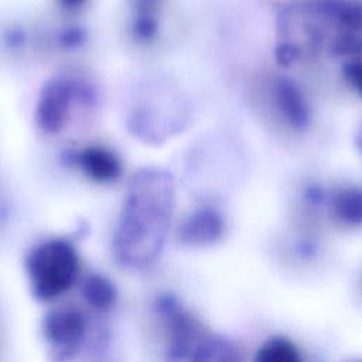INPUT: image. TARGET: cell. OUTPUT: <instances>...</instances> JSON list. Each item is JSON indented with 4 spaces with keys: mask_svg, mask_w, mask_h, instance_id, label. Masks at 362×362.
<instances>
[{
    "mask_svg": "<svg viewBox=\"0 0 362 362\" xmlns=\"http://www.w3.org/2000/svg\"><path fill=\"white\" fill-rule=\"evenodd\" d=\"M173 178L163 170L146 168L130 181L113 236L120 264L146 270L160 257L174 212Z\"/></svg>",
    "mask_w": 362,
    "mask_h": 362,
    "instance_id": "cell-1",
    "label": "cell"
},
{
    "mask_svg": "<svg viewBox=\"0 0 362 362\" xmlns=\"http://www.w3.org/2000/svg\"><path fill=\"white\" fill-rule=\"evenodd\" d=\"M25 272L34 297L52 300L66 293L76 281L79 257L69 242L49 239L28 253Z\"/></svg>",
    "mask_w": 362,
    "mask_h": 362,
    "instance_id": "cell-2",
    "label": "cell"
},
{
    "mask_svg": "<svg viewBox=\"0 0 362 362\" xmlns=\"http://www.w3.org/2000/svg\"><path fill=\"white\" fill-rule=\"evenodd\" d=\"M154 310L164 332L167 361L182 362L189 359L205 337L198 320L182 307L177 297L170 294L160 296Z\"/></svg>",
    "mask_w": 362,
    "mask_h": 362,
    "instance_id": "cell-3",
    "label": "cell"
},
{
    "mask_svg": "<svg viewBox=\"0 0 362 362\" xmlns=\"http://www.w3.org/2000/svg\"><path fill=\"white\" fill-rule=\"evenodd\" d=\"M86 331L85 317L74 308L49 311L41 324L42 338L48 346L51 361L65 362L79 349Z\"/></svg>",
    "mask_w": 362,
    "mask_h": 362,
    "instance_id": "cell-4",
    "label": "cell"
},
{
    "mask_svg": "<svg viewBox=\"0 0 362 362\" xmlns=\"http://www.w3.org/2000/svg\"><path fill=\"white\" fill-rule=\"evenodd\" d=\"M72 102L71 85L64 79L51 81L40 93L37 105L38 126L49 133L61 130L68 119Z\"/></svg>",
    "mask_w": 362,
    "mask_h": 362,
    "instance_id": "cell-5",
    "label": "cell"
},
{
    "mask_svg": "<svg viewBox=\"0 0 362 362\" xmlns=\"http://www.w3.org/2000/svg\"><path fill=\"white\" fill-rule=\"evenodd\" d=\"M225 232L222 216L209 208L192 212L178 229V239L185 246L201 247L218 242Z\"/></svg>",
    "mask_w": 362,
    "mask_h": 362,
    "instance_id": "cell-6",
    "label": "cell"
},
{
    "mask_svg": "<svg viewBox=\"0 0 362 362\" xmlns=\"http://www.w3.org/2000/svg\"><path fill=\"white\" fill-rule=\"evenodd\" d=\"M78 165L98 182H109L120 174L119 158L106 148L88 147L78 154Z\"/></svg>",
    "mask_w": 362,
    "mask_h": 362,
    "instance_id": "cell-7",
    "label": "cell"
},
{
    "mask_svg": "<svg viewBox=\"0 0 362 362\" xmlns=\"http://www.w3.org/2000/svg\"><path fill=\"white\" fill-rule=\"evenodd\" d=\"M277 105L284 117L298 129H303L308 122V106L301 90L288 79H279L276 83Z\"/></svg>",
    "mask_w": 362,
    "mask_h": 362,
    "instance_id": "cell-8",
    "label": "cell"
},
{
    "mask_svg": "<svg viewBox=\"0 0 362 362\" xmlns=\"http://www.w3.org/2000/svg\"><path fill=\"white\" fill-rule=\"evenodd\" d=\"M191 362H242L238 348L228 339L211 335L204 337L192 352Z\"/></svg>",
    "mask_w": 362,
    "mask_h": 362,
    "instance_id": "cell-9",
    "label": "cell"
},
{
    "mask_svg": "<svg viewBox=\"0 0 362 362\" xmlns=\"http://www.w3.org/2000/svg\"><path fill=\"white\" fill-rule=\"evenodd\" d=\"M83 300L98 311H107L116 303V288L102 274H89L81 287Z\"/></svg>",
    "mask_w": 362,
    "mask_h": 362,
    "instance_id": "cell-10",
    "label": "cell"
},
{
    "mask_svg": "<svg viewBox=\"0 0 362 362\" xmlns=\"http://www.w3.org/2000/svg\"><path fill=\"white\" fill-rule=\"evenodd\" d=\"M337 218L349 225L362 223V188H346L339 191L332 202Z\"/></svg>",
    "mask_w": 362,
    "mask_h": 362,
    "instance_id": "cell-11",
    "label": "cell"
},
{
    "mask_svg": "<svg viewBox=\"0 0 362 362\" xmlns=\"http://www.w3.org/2000/svg\"><path fill=\"white\" fill-rule=\"evenodd\" d=\"M253 362H301V356L287 338L273 337L257 349Z\"/></svg>",
    "mask_w": 362,
    "mask_h": 362,
    "instance_id": "cell-12",
    "label": "cell"
},
{
    "mask_svg": "<svg viewBox=\"0 0 362 362\" xmlns=\"http://www.w3.org/2000/svg\"><path fill=\"white\" fill-rule=\"evenodd\" d=\"M342 74L349 85L358 92V95L362 98V59L351 61L344 65Z\"/></svg>",
    "mask_w": 362,
    "mask_h": 362,
    "instance_id": "cell-13",
    "label": "cell"
},
{
    "mask_svg": "<svg viewBox=\"0 0 362 362\" xmlns=\"http://www.w3.org/2000/svg\"><path fill=\"white\" fill-rule=\"evenodd\" d=\"M298 57V51L296 47L290 45V44H283L276 49V59L283 64V65H288L290 62H293L296 58Z\"/></svg>",
    "mask_w": 362,
    "mask_h": 362,
    "instance_id": "cell-14",
    "label": "cell"
},
{
    "mask_svg": "<svg viewBox=\"0 0 362 362\" xmlns=\"http://www.w3.org/2000/svg\"><path fill=\"white\" fill-rule=\"evenodd\" d=\"M59 1L68 8H75V7H79L85 0H59Z\"/></svg>",
    "mask_w": 362,
    "mask_h": 362,
    "instance_id": "cell-15",
    "label": "cell"
},
{
    "mask_svg": "<svg viewBox=\"0 0 362 362\" xmlns=\"http://www.w3.org/2000/svg\"><path fill=\"white\" fill-rule=\"evenodd\" d=\"M154 1H156V0H143V6H146V4H151V3L154 4Z\"/></svg>",
    "mask_w": 362,
    "mask_h": 362,
    "instance_id": "cell-16",
    "label": "cell"
}]
</instances>
